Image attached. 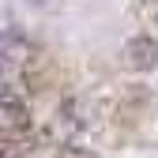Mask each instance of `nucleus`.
Wrapping results in <instances>:
<instances>
[{
  "instance_id": "nucleus-1",
  "label": "nucleus",
  "mask_w": 158,
  "mask_h": 158,
  "mask_svg": "<svg viewBox=\"0 0 158 158\" xmlns=\"http://www.w3.org/2000/svg\"><path fill=\"white\" fill-rule=\"evenodd\" d=\"M0 124H4L8 135L23 132L30 124V106L23 102V94L15 90V83H4V90H0Z\"/></svg>"
},
{
  "instance_id": "nucleus-2",
  "label": "nucleus",
  "mask_w": 158,
  "mask_h": 158,
  "mask_svg": "<svg viewBox=\"0 0 158 158\" xmlns=\"http://www.w3.org/2000/svg\"><path fill=\"white\" fill-rule=\"evenodd\" d=\"M121 56H124V68H132V72H154L158 68V38H151V34L128 38Z\"/></svg>"
},
{
  "instance_id": "nucleus-3",
  "label": "nucleus",
  "mask_w": 158,
  "mask_h": 158,
  "mask_svg": "<svg viewBox=\"0 0 158 158\" xmlns=\"http://www.w3.org/2000/svg\"><path fill=\"white\" fill-rule=\"evenodd\" d=\"M0 56H4V68H19L30 56V42L23 38V30L19 27H4V38H0Z\"/></svg>"
},
{
  "instance_id": "nucleus-4",
  "label": "nucleus",
  "mask_w": 158,
  "mask_h": 158,
  "mask_svg": "<svg viewBox=\"0 0 158 158\" xmlns=\"http://www.w3.org/2000/svg\"><path fill=\"white\" fill-rule=\"evenodd\" d=\"M34 4H49V0H34Z\"/></svg>"
}]
</instances>
